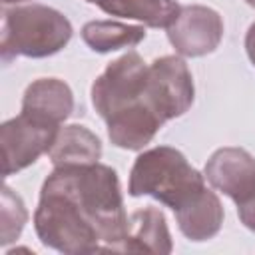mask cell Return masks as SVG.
<instances>
[{"mask_svg":"<svg viewBox=\"0 0 255 255\" xmlns=\"http://www.w3.org/2000/svg\"><path fill=\"white\" fill-rule=\"evenodd\" d=\"M48 185L66 193L96 227L102 251H124L128 237V215L120 191L118 173L110 165H64L46 177Z\"/></svg>","mask_w":255,"mask_h":255,"instance_id":"cell-1","label":"cell"},{"mask_svg":"<svg viewBox=\"0 0 255 255\" xmlns=\"http://www.w3.org/2000/svg\"><path fill=\"white\" fill-rule=\"evenodd\" d=\"M205 189V177L191 167L185 155L167 145L139 153L129 171L128 191L131 197L149 195L173 213L185 207Z\"/></svg>","mask_w":255,"mask_h":255,"instance_id":"cell-2","label":"cell"},{"mask_svg":"<svg viewBox=\"0 0 255 255\" xmlns=\"http://www.w3.org/2000/svg\"><path fill=\"white\" fill-rule=\"evenodd\" d=\"M72 38L70 20L44 4L16 6L4 12L2 20V56L46 58L60 52Z\"/></svg>","mask_w":255,"mask_h":255,"instance_id":"cell-3","label":"cell"},{"mask_svg":"<svg viewBox=\"0 0 255 255\" xmlns=\"http://www.w3.org/2000/svg\"><path fill=\"white\" fill-rule=\"evenodd\" d=\"M34 227L42 245L56 251L70 255L102 251V239L96 227L66 193L48 183L40 191Z\"/></svg>","mask_w":255,"mask_h":255,"instance_id":"cell-4","label":"cell"},{"mask_svg":"<svg viewBox=\"0 0 255 255\" xmlns=\"http://www.w3.org/2000/svg\"><path fill=\"white\" fill-rule=\"evenodd\" d=\"M147 64L137 52H128L108 64L92 84V104L96 112L110 120L116 114L143 102Z\"/></svg>","mask_w":255,"mask_h":255,"instance_id":"cell-5","label":"cell"},{"mask_svg":"<svg viewBox=\"0 0 255 255\" xmlns=\"http://www.w3.org/2000/svg\"><path fill=\"white\" fill-rule=\"evenodd\" d=\"M193 78L181 58L163 56L147 66L143 98L163 122L183 116L193 104Z\"/></svg>","mask_w":255,"mask_h":255,"instance_id":"cell-6","label":"cell"},{"mask_svg":"<svg viewBox=\"0 0 255 255\" xmlns=\"http://www.w3.org/2000/svg\"><path fill=\"white\" fill-rule=\"evenodd\" d=\"M60 126L20 112L0 128L4 151V175H12L32 165L42 153L52 147Z\"/></svg>","mask_w":255,"mask_h":255,"instance_id":"cell-7","label":"cell"},{"mask_svg":"<svg viewBox=\"0 0 255 255\" xmlns=\"http://www.w3.org/2000/svg\"><path fill=\"white\" fill-rule=\"evenodd\" d=\"M167 38L177 54L197 58L211 54L223 38L221 16L207 6H183L167 28Z\"/></svg>","mask_w":255,"mask_h":255,"instance_id":"cell-8","label":"cell"},{"mask_svg":"<svg viewBox=\"0 0 255 255\" xmlns=\"http://www.w3.org/2000/svg\"><path fill=\"white\" fill-rule=\"evenodd\" d=\"M203 177L239 205L255 193V159L241 147H221L207 159Z\"/></svg>","mask_w":255,"mask_h":255,"instance_id":"cell-9","label":"cell"},{"mask_svg":"<svg viewBox=\"0 0 255 255\" xmlns=\"http://www.w3.org/2000/svg\"><path fill=\"white\" fill-rule=\"evenodd\" d=\"M106 124L108 135L114 145L122 149H141L153 139V135L165 122L143 98V102L116 114L114 118L106 120Z\"/></svg>","mask_w":255,"mask_h":255,"instance_id":"cell-10","label":"cell"},{"mask_svg":"<svg viewBox=\"0 0 255 255\" xmlns=\"http://www.w3.org/2000/svg\"><path fill=\"white\" fill-rule=\"evenodd\" d=\"M74 110V96L66 82L58 78H40L32 82L22 98V112L44 122L60 126Z\"/></svg>","mask_w":255,"mask_h":255,"instance_id":"cell-11","label":"cell"},{"mask_svg":"<svg viewBox=\"0 0 255 255\" xmlns=\"http://www.w3.org/2000/svg\"><path fill=\"white\" fill-rule=\"evenodd\" d=\"M124 251L143 253H171V235L165 217L155 207H143L128 217V237Z\"/></svg>","mask_w":255,"mask_h":255,"instance_id":"cell-12","label":"cell"},{"mask_svg":"<svg viewBox=\"0 0 255 255\" xmlns=\"http://www.w3.org/2000/svg\"><path fill=\"white\" fill-rule=\"evenodd\" d=\"M177 227L191 241H207L219 233L223 223V205L211 189H203L185 207L175 211Z\"/></svg>","mask_w":255,"mask_h":255,"instance_id":"cell-13","label":"cell"},{"mask_svg":"<svg viewBox=\"0 0 255 255\" xmlns=\"http://www.w3.org/2000/svg\"><path fill=\"white\" fill-rule=\"evenodd\" d=\"M48 155L54 163V167L64 165H90L98 163L102 157V143L96 133H92L88 128L72 124L58 129L56 139L52 147L48 149Z\"/></svg>","mask_w":255,"mask_h":255,"instance_id":"cell-14","label":"cell"},{"mask_svg":"<svg viewBox=\"0 0 255 255\" xmlns=\"http://www.w3.org/2000/svg\"><path fill=\"white\" fill-rule=\"evenodd\" d=\"M106 14L139 20L151 28H169L181 6L175 0H100Z\"/></svg>","mask_w":255,"mask_h":255,"instance_id":"cell-15","label":"cell"},{"mask_svg":"<svg viewBox=\"0 0 255 255\" xmlns=\"http://www.w3.org/2000/svg\"><path fill=\"white\" fill-rule=\"evenodd\" d=\"M84 42L94 52H112L128 46H135L145 38L143 26H129L114 20H94L82 28Z\"/></svg>","mask_w":255,"mask_h":255,"instance_id":"cell-16","label":"cell"},{"mask_svg":"<svg viewBox=\"0 0 255 255\" xmlns=\"http://www.w3.org/2000/svg\"><path fill=\"white\" fill-rule=\"evenodd\" d=\"M28 219V211L24 207V201L20 199V195H16L8 185L2 187V245H8L12 241H16L24 229V223Z\"/></svg>","mask_w":255,"mask_h":255,"instance_id":"cell-17","label":"cell"},{"mask_svg":"<svg viewBox=\"0 0 255 255\" xmlns=\"http://www.w3.org/2000/svg\"><path fill=\"white\" fill-rule=\"evenodd\" d=\"M237 213H239L241 223H243L247 229L255 231V193H253L247 201H243V203L237 205Z\"/></svg>","mask_w":255,"mask_h":255,"instance_id":"cell-18","label":"cell"},{"mask_svg":"<svg viewBox=\"0 0 255 255\" xmlns=\"http://www.w3.org/2000/svg\"><path fill=\"white\" fill-rule=\"evenodd\" d=\"M245 50H247V56L251 60V64L255 66V22L249 26L247 30V36H245Z\"/></svg>","mask_w":255,"mask_h":255,"instance_id":"cell-19","label":"cell"},{"mask_svg":"<svg viewBox=\"0 0 255 255\" xmlns=\"http://www.w3.org/2000/svg\"><path fill=\"white\" fill-rule=\"evenodd\" d=\"M4 4H18V2H24V0H2Z\"/></svg>","mask_w":255,"mask_h":255,"instance_id":"cell-20","label":"cell"},{"mask_svg":"<svg viewBox=\"0 0 255 255\" xmlns=\"http://www.w3.org/2000/svg\"><path fill=\"white\" fill-rule=\"evenodd\" d=\"M86 2H90V4H96V6L100 4V0H86Z\"/></svg>","mask_w":255,"mask_h":255,"instance_id":"cell-21","label":"cell"},{"mask_svg":"<svg viewBox=\"0 0 255 255\" xmlns=\"http://www.w3.org/2000/svg\"><path fill=\"white\" fill-rule=\"evenodd\" d=\"M245 2H247L249 6H253V8H255V0H245Z\"/></svg>","mask_w":255,"mask_h":255,"instance_id":"cell-22","label":"cell"}]
</instances>
